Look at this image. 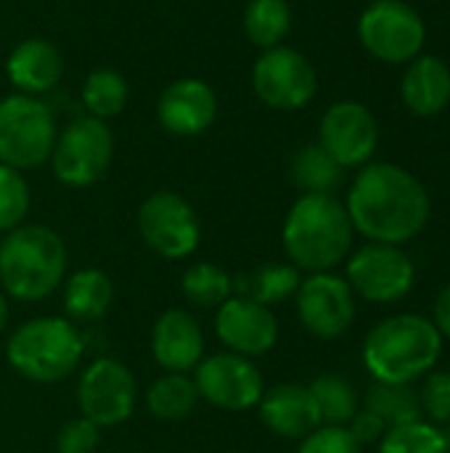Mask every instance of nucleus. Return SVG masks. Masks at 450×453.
<instances>
[{"mask_svg": "<svg viewBox=\"0 0 450 453\" xmlns=\"http://www.w3.org/2000/svg\"><path fill=\"white\" fill-rule=\"evenodd\" d=\"M308 390L316 401L321 425L347 427V422L361 411V395L342 374H321L308 385Z\"/></svg>", "mask_w": 450, "mask_h": 453, "instance_id": "bb28decb", "label": "nucleus"}, {"mask_svg": "<svg viewBox=\"0 0 450 453\" xmlns=\"http://www.w3.org/2000/svg\"><path fill=\"white\" fill-rule=\"evenodd\" d=\"M355 228L334 194H300L281 226V244L289 263L305 273H326L353 252Z\"/></svg>", "mask_w": 450, "mask_h": 453, "instance_id": "f03ea898", "label": "nucleus"}, {"mask_svg": "<svg viewBox=\"0 0 450 453\" xmlns=\"http://www.w3.org/2000/svg\"><path fill=\"white\" fill-rule=\"evenodd\" d=\"M297 453H363V449L355 443L347 427L321 425L300 441Z\"/></svg>", "mask_w": 450, "mask_h": 453, "instance_id": "f704fd0d", "label": "nucleus"}, {"mask_svg": "<svg viewBox=\"0 0 450 453\" xmlns=\"http://www.w3.org/2000/svg\"><path fill=\"white\" fill-rule=\"evenodd\" d=\"M146 409L154 419L159 422H180L188 419L196 406H199V393L191 380V374H178V372H162L156 377L146 395Z\"/></svg>", "mask_w": 450, "mask_h": 453, "instance_id": "5701e85b", "label": "nucleus"}, {"mask_svg": "<svg viewBox=\"0 0 450 453\" xmlns=\"http://www.w3.org/2000/svg\"><path fill=\"white\" fill-rule=\"evenodd\" d=\"M138 406L135 374L111 356L93 358L77 380L80 417L90 419L101 430L125 425Z\"/></svg>", "mask_w": 450, "mask_h": 453, "instance_id": "9b49d317", "label": "nucleus"}, {"mask_svg": "<svg viewBox=\"0 0 450 453\" xmlns=\"http://www.w3.org/2000/svg\"><path fill=\"white\" fill-rule=\"evenodd\" d=\"M64 239L40 223H21L0 239V289L16 303H42L66 279Z\"/></svg>", "mask_w": 450, "mask_h": 453, "instance_id": "20e7f679", "label": "nucleus"}, {"mask_svg": "<svg viewBox=\"0 0 450 453\" xmlns=\"http://www.w3.org/2000/svg\"><path fill=\"white\" fill-rule=\"evenodd\" d=\"M345 210L366 242L403 247L427 228L432 199L411 170L395 162H369L353 178Z\"/></svg>", "mask_w": 450, "mask_h": 453, "instance_id": "f257e3e1", "label": "nucleus"}, {"mask_svg": "<svg viewBox=\"0 0 450 453\" xmlns=\"http://www.w3.org/2000/svg\"><path fill=\"white\" fill-rule=\"evenodd\" d=\"M422 417L435 427H450V372L432 369L419 388Z\"/></svg>", "mask_w": 450, "mask_h": 453, "instance_id": "473e14b6", "label": "nucleus"}, {"mask_svg": "<svg viewBox=\"0 0 450 453\" xmlns=\"http://www.w3.org/2000/svg\"><path fill=\"white\" fill-rule=\"evenodd\" d=\"M300 281L302 271H297L292 263H265L244 279L236 295H244L265 308H276L286 300H294Z\"/></svg>", "mask_w": 450, "mask_h": 453, "instance_id": "cd10ccee", "label": "nucleus"}, {"mask_svg": "<svg viewBox=\"0 0 450 453\" xmlns=\"http://www.w3.org/2000/svg\"><path fill=\"white\" fill-rule=\"evenodd\" d=\"M191 380L196 385L199 401H207L220 411H252L265 393V380L257 364L231 350L204 356Z\"/></svg>", "mask_w": 450, "mask_h": 453, "instance_id": "ddd939ff", "label": "nucleus"}, {"mask_svg": "<svg viewBox=\"0 0 450 453\" xmlns=\"http://www.w3.org/2000/svg\"><path fill=\"white\" fill-rule=\"evenodd\" d=\"M143 244L164 260H188L202 244V220L188 199L175 191H154L138 207Z\"/></svg>", "mask_w": 450, "mask_h": 453, "instance_id": "9d476101", "label": "nucleus"}, {"mask_svg": "<svg viewBox=\"0 0 450 453\" xmlns=\"http://www.w3.org/2000/svg\"><path fill=\"white\" fill-rule=\"evenodd\" d=\"M289 178L302 194H334L345 180V170L324 151L321 143H308L292 157Z\"/></svg>", "mask_w": 450, "mask_h": 453, "instance_id": "b1692460", "label": "nucleus"}, {"mask_svg": "<svg viewBox=\"0 0 450 453\" xmlns=\"http://www.w3.org/2000/svg\"><path fill=\"white\" fill-rule=\"evenodd\" d=\"M61 289L64 316L72 324H95L114 303V281L101 268H80L69 273Z\"/></svg>", "mask_w": 450, "mask_h": 453, "instance_id": "4be33fe9", "label": "nucleus"}, {"mask_svg": "<svg viewBox=\"0 0 450 453\" xmlns=\"http://www.w3.org/2000/svg\"><path fill=\"white\" fill-rule=\"evenodd\" d=\"M430 321L438 326L443 340H450V284H446L443 292L438 295V300L432 305V319Z\"/></svg>", "mask_w": 450, "mask_h": 453, "instance_id": "e433bc0d", "label": "nucleus"}, {"mask_svg": "<svg viewBox=\"0 0 450 453\" xmlns=\"http://www.w3.org/2000/svg\"><path fill=\"white\" fill-rule=\"evenodd\" d=\"M82 106L88 117L95 119H111L117 117L130 98V88L127 80L117 72V69H93L85 82H82Z\"/></svg>", "mask_w": 450, "mask_h": 453, "instance_id": "c756f323", "label": "nucleus"}, {"mask_svg": "<svg viewBox=\"0 0 450 453\" xmlns=\"http://www.w3.org/2000/svg\"><path fill=\"white\" fill-rule=\"evenodd\" d=\"M5 74L8 82L16 88V93L24 96L48 93L58 85L64 74L61 50L45 37H27L8 53Z\"/></svg>", "mask_w": 450, "mask_h": 453, "instance_id": "aec40b11", "label": "nucleus"}, {"mask_svg": "<svg viewBox=\"0 0 450 453\" xmlns=\"http://www.w3.org/2000/svg\"><path fill=\"white\" fill-rule=\"evenodd\" d=\"M377 446H379L377 453H448L446 433L430 425L427 419L387 430Z\"/></svg>", "mask_w": 450, "mask_h": 453, "instance_id": "7c9ffc66", "label": "nucleus"}, {"mask_svg": "<svg viewBox=\"0 0 450 453\" xmlns=\"http://www.w3.org/2000/svg\"><path fill=\"white\" fill-rule=\"evenodd\" d=\"M5 326H8V297L0 289V334L5 332Z\"/></svg>", "mask_w": 450, "mask_h": 453, "instance_id": "4c0bfd02", "label": "nucleus"}, {"mask_svg": "<svg viewBox=\"0 0 450 453\" xmlns=\"http://www.w3.org/2000/svg\"><path fill=\"white\" fill-rule=\"evenodd\" d=\"M443 433H446V449H448V453H450V427L448 430H443Z\"/></svg>", "mask_w": 450, "mask_h": 453, "instance_id": "58836bf2", "label": "nucleus"}, {"mask_svg": "<svg viewBox=\"0 0 450 453\" xmlns=\"http://www.w3.org/2000/svg\"><path fill=\"white\" fill-rule=\"evenodd\" d=\"M438 326L419 313H395L382 319L363 340V366L374 382L416 385L443 356Z\"/></svg>", "mask_w": 450, "mask_h": 453, "instance_id": "7ed1b4c3", "label": "nucleus"}, {"mask_svg": "<svg viewBox=\"0 0 450 453\" xmlns=\"http://www.w3.org/2000/svg\"><path fill=\"white\" fill-rule=\"evenodd\" d=\"M255 96L276 111L305 109L318 90V74L305 53L289 45H276L260 53L252 66Z\"/></svg>", "mask_w": 450, "mask_h": 453, "instance_id": "f8f14e48", "label": "nucleus"}, {"mask_svg": "<svg viewBox=\"0 0 450 453\" xmlns=\"http://www.w3.org/2000/svg\"><path fill=\"white\" fill-rule=\"evenodd\" d=\"M400 98L416 117H438L450 104V66L440 56H416L400 80Z\"/></svg>", "mask_w": 450, "mask_h": 453, "instance_id": "412c9836", "label": "nucleus"}, {"mask_svg": "<svg viewBox=\"0 0 450 453\" xmlns=\"http://www.w3.org/2000/svg\"><path fill=\"white\" fill-rule=\"evenodd\" d=\"M318 143L342 170H361L374 162L379 146V125L374 111L361 101L332 104L321 117Z\"/></svg>", "mask_w": 450, "mask_h": 453, "instance_id": "2eb2a0df", "label": "nucleus"}, {"mask_svg": "<svg viewBox=\"0 0 450 453\" xmlns=\"http://www.w3.org/2000/svg\"><path fill=\"white\" fill-rule=\"evenodd\" d=\"M56 135V117L45 101L24 93L0 98V165L37 170L50 159Z\"/></svg>", "mask_w": 450, "mask_h": 453, "instance_id": "423d86ee", "label": "nucleus"}, {"mask_svg": "<svg viewBox=\"0 0 450 453\" xmlns=\"http://www.w3.org/2000/svg\"><path fill=\"white\" fill-rule=\"evenodd\" d=\"M294 311L300 326L316 340H339L355 321L358 297L334 271L308 273L294 295Z\"/></svg>", "mask_w": 450, "mask_h": 453, "instance_id": "4468645a", "label": "nucleus"}, {"mask_svg": "<svg viewBox=\"0 0 450 453\" xmlns=\"http://www.w3.org/2000/svg\"><path fill=\"white\" fill-rule=\"evenodd\" d=\"M88 342L66 316H34L5 340L8 366L34 385H56L72 377L85 358Z\"/></svg>", "mask_w": 450, "mask_h": 453, "instance_id": "39448f33", "label": "nucleus"}, {"mask_svg": "<svg viewBox=\"0 0 450 453\" xmlns=\"http://www.w3.org/2000/svg\"><path fill=\"white\" fill-rule=\"evenodd\" d=\"M156 119L170 135H202L217 119V93L199 77H180L162 90L156 101Z\"/></svg>", "mask_w": 450, "mask_h": 453, "instance_id": "f3484780", "label": "nucleus"}, {"mask_svg": "<svg viewBox=\"0 0 450 453\" xmlns=\"http://www.w3.org/2000/svg\"><path fill=\"white\" fill-rule=\"evenodd\" d=\"M347 433L355 438V443H358L361 449H366V446H374V443H379V441L385 438L387 425H385L377 414H371V411H366V409L361 406V411L347 422Z\"/></svg>", "mask_w": 450, "mask_h": 453, "instance_id": "c9c22d12", "label": "nucleus"}, {"mask_svg": "<svg viewBox=\"0 0 450 453\" xmlns=\"http://www.w3.org/2000/svg\"><path fill=\"white\" fill-rule=\"evenodd\" d=\"M114 157V133L103 119L95 117H74L64 130H58L50 167L61 186L66 188H88L95 186L111 167Z\"/></svg>", "mask_w": 450, "mask_h": 453, "instance_id": "0eeeda50", "label": "nucleus"}, {"mask_svg": "<svg viewBox=\"0 0 450 453\" xmlns=\"http://www.w3.org/2000/svg\"><path fill=\"white\" fill-rule=\"evenodd\" d=\"M151 358L162 372L191 374L204 358L207 340L196 316L186 308H167L151 326Z\"/></svg>", "mask_w": 450, "mask_h": 453, "instance_id": "a211bd4d", "label": "nucleus"}, {"mask_svg": "<svg viewBox=\"0 0 450 453\" xmlns=\"http://www.w3.org/2000/svg\"><path fill=\"white\" fill-rule=\"evenodd\" d=\"M29 204L32 191L24 173L0 165V234L19 228L29 215Z\"/></svg>", "mask_w": 450, "mask_h": 453, "instance_id": "2f4dec72", "label": "nucleus"}, {"mask_svg": "<svg viewBox=\"0 0 450 453\" xmlns=\"http://www.w3.org/2000/svg\"><path fill=\"white\" fill-rule=\"evenodd\" d=\"M292 29V8L286 0H249L244 8V35L252 45L268 50L284 45Z\"/></svg>", "mask_w": 450, "mask_h": 453, "instance_id": "c85d7f7f", "label": "nucleus"}, {"mask_svg": "<svg viewBox=\"0 0 450 453\" xmlns=\"http://www.w3.org/2000/svg\"><path fill=\"white\" fill-rule=\"evenodd\" d=\"M233 292H236L233 276L223 265L210 263V260L191 263L180 276V295L194 308L217 311L228 297H233Z\"/></svg>", "mask_w": 450, "mask_h": 453, "instance_id": "393cba45", "label": "nucleus"}, {"mask_svg": "<svg viewBox=\"0 0 450 453\" xmlns=\"http://www.w3.org/2000/svg\"><path fill=\"white\" fill-rule=\"evenodd\" d=\"M215 334L225 350L255 361L276 348L278 319L273 308L244 295H233L215 311Z\"/></svg>", "mask_w": 450, "mask_h": 453, "instance_id": "dca6fc26", "label": "nucleus"}, {"mask_svg": "<svg viewBox=\"0 0 450 453\" xmlns=\"http://www.w3.org/2000/svg\"><path fill=\"white\" fill-rule=\"evenodd\" d=\"M257 414L263 427L284 441L300 443L305 435L321 427V417L308 385H297V382H281L265 388L257 403Z\"/></svg>", "mask_w": 450, "mask_h": 453, "instance_id": "6ab92c4d", "label": "nucleus"}, {"mask_svg": "<svg viewBox=\"0 0 450 453\" xmlns=\"http://www.w3.org/2000/svg\"><path fill=\"white\" fill-rule=\"evenodd\" d=\"M101 446V427L85 417L66 419L56 433V453H95Z\"/></svg>", "mask_w": 450, "mask_h": 453, "instance_id": "72a5a7b5", "label": "nucleus"}, {"mask_svg": "<svg viewBox=\"0 0 450 453\" xmlns=\"http://www.w3.org/2000/svg\"><path fill=\"white\" fill-rule=\"evenodd\" d=\"M345 281L355 297L374 305H393L411 295L416 265L403 247L366 242L345 260Z\"/></svg>", "mask_w": 450, "mask_h": 453, "instance_id": "1a4fd4ad", "label": "nucleus"}, {"mask_svg": "<svg viewBox=\"0 0 450 453\" xmlns=\"http://www.w3.org/2000/svg\"><path fill=\"white\" fill-rule=\"evenodd\" d=\"M361 406L371 414H377L387 430L411 425L424 419L422 406H419V390L414 385H387V382H374L366 395L361 398Z\"/></svg>", "mask_w": 450, "mask_h": 453, "instance_id": "a878e982", "label": "nucleus"}, {"mask_svg": "<svg viewBox=\"0 0 450 453\" xmlns=\"http://www.w3.org/2000/svg\"><path fill=\"white\" fill-rule=\"evenodd\" d=\"M358 40L382 64H408L424 50L427 24L406 0H371L358 19Z\"/></svg>", "mask_w": 450, "mask_h": 453, "instance_id": "6e6552de", "label": "nucleus"}]
</instances>
